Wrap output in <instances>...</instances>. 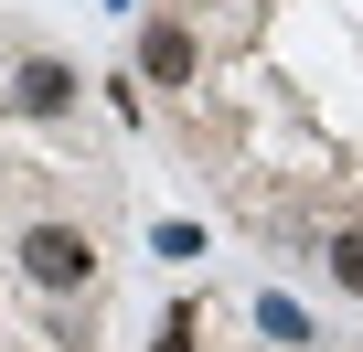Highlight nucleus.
Here are the masks:
<instances>
[{"instance_id":"obj_4","label":"nucleus","mask_w":363,"mask_h":352,"mask_svg":"<svg viewBox=\"0 0 363 352\" xmlns=\"http://www.w3.org/2000/svg\"><path fill=\"white\" fill-rule=\"evenodd\" d=\"M320 267H331V278L363 299V225H352V235H331V246H320Z\"/></svg>"},{"instance_id":"obj_1","label":"nucleus","mask_w":363,"mask_h":352,"mask_svg":"<svg viewBox=\"0 0 363 352\" xmlns=\"http://www.w3.org/2000/svg\"><path fill=\"white\" fill-rule=\"evenodd\" d=\"M22 278L33 288H86L96 278V235L86 225H33L22 235Z\"/></svg>"},{"instance_id":"obj_5","label":"nucleus","mask_w":363,"mask_h":352,"mask_svg":"<svg viewBox=\"0 0 363 352\" xmlns=\"http://www.w3.org/2000/svg\"><path fill=\"white\" fill-rule=\"evenodd\" d=\"M257 320H267V341H310V320H299L289 299H257Z\"/></svg>"},{"instance_id":"obj_3","label":"nucleus","mask_w":363,"mask_h":352,"mask_svg":"<svg viewBox=\"0 0 363 352\" xmlns=\"http://www.w3.org/2000/svg\"><path fill=\"white\" fill-rule=\"evenodd\" d=\"M139 75L150 86H182V75H193V33H182V22H150L139 33Z\"/></svg>"},{"instance_id":"obj_2","label":"nucleus","mask_w":363,"mask_h":352,"mask_svg":"<svg viewBox=\"0 0 363 352\" xmlns=\"http://www.w3.org/2000/svg\"><path fill=\"white\" fill-rule=\"evenodd\" d=\"M75 86H86L75 64H54V54H33V64L11 75V107H22V118H65V107H75Z\"/></svg>"}]
</instances>
